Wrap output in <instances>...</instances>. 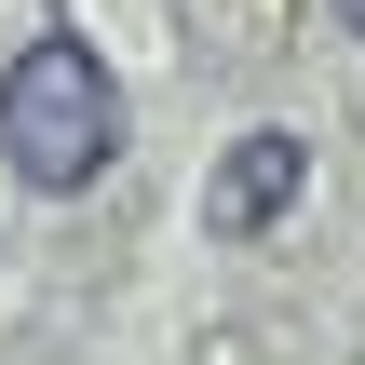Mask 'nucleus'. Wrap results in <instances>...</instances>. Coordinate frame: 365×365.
<instances>
[{
  "mask_svg": "<svg viewBox=\"0 0 365 365\" xmlns=\"http://www.w3.org/2000/svg\"><path fill=\"white\" fill-rule=\"evenodd\" d=\"M298 190H312V135L257 122V135H244V149L217 163V190H203V230H217V244H257V230H271V217H284Z\"/></svg>",
  "mask_w": 365,
  "mask_h": 365,
  "instance_id": "obj_2",
  "label": "nucleus"
},
{
  "mask_svg": "<svg viewBox=\"0 0 365 365\" xmlns=\"http://www.w3.org/2000/svg\"><path fill=\"white\" fill-rule=\"evenodd\" d=\"M339 27H352V41H365V0H339Z\"/></svg>",
  "mask_w": 365,
  "mask_h": 365,
  "instance_id": "obj_3",
  "label": "nucleus"
},
{
  "mask_svg": "<svg viewBox=\"0 0 365 365\" xmlns=\"http://www.w3.org/2000/svg\"><path fill=\"white\" fill-rule=\"evenodd\" d=\"M0 149H14L27 190H95L122 163V81L95 68V41L54 27V41H27L0 68Z\"/></svg>",
  "mask_w": 365,
  "mask_h": 365,
  "instance_id": "obj_1",
  "label": "nucleus"
}]
</instances>
